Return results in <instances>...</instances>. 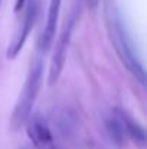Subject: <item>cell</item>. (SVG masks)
Listing matches in <instances>:
<instances>
[{"mask_svg":"<svg viewBox=\"0 0 147 149\" xmlns=\"http://www.w3.org/2000/svg\"><path fill=\"white\" fill-rule=\"evenodd\" d=\"M105 126H107L108 135L111 136L112 142H115L117 145H121L123 143V139H124V129H123V125H121L120 119L117 117V114L114 111L105 120Z\"/></svg>","mask_w":147,"mask_h":149,"instance_id":"8","label":"cell"},{"mask_svg":"<svg viewBox=\"0 0 147 149\" xmlns=\"http://www.w3.org/2000/svg\"><path fill=\"white\" fill-rule=\"evenodd\" d=\"M42 80H43V61H42L41 55L38 54V56L35 59H32V62H30L22 91L13 107V113L10 117L12 130H19L22 126H25L26 120L32 114L33 104H35L36 97L39 94V90L42 87Z\"/></svg>","mask_w":147,"mask_h":149,"instance_id":"2","label":"cell"},{"mask_svg":"<svg viewBox=\"0 0 147 149\" xmlns=\"http://www.w3.org/2000/svg\"><path fill=\"white\" fill-rule=\"evenodd\" d=\"M105 23H107L111 44L115 48V52H117L118 58L121 59L123 65L143 87H146V71H144L143 62L140 61L137 51L134 49L133 39H131L130 33L127 32V28H126L121 16L114 6L107 4Z\"/></svg>","mask_w":147,"mask_h":149,"instance_id":"1","label":"cell"},{"mask_svg":"<svg viewBox=\"0 0 147 149\" xmlns=\"http://www.w3.org/2000/svg\"><path fill=\"white\" fill-rule=\"evenodd\" d=\"M79 7V6H78ZM75 7L72 10V13L69 15V17L65 20L63 26H62V31L55 42V48H53V54H52V58H50V64H49V72H48V86L49 87H53L61 74H62V70H63V65H65V59H66V52L69 48V42H71V38H72V32H74V28H75V23L78 20V16H79V12L81 9Z\"/></svg>","mask_w":147,"mask_h":149,"instance_id":"3","label":"cell"},{"mask_svg":"<svg viewBox=\"0 0 147 149\" xmlns=\"http://www.w3.org/2000/svg\"><path fill=\"white\" fill-rule=\"evenodd\" d=\"M85 1H87V4H88L90 7H95L99 0H85Z\"/></svg>","mask_w":147,"mask_h":149,"instance_id":"10","label":"cell"},{"mask_svg":"<svg viewBox=\"0 0 147 149\" xmlns=\"http://www.w3.org/2000/svg\"><path fill=\"white\" fill-rule=\"evenodd\" d=\"M0 6H1V0H0Z\"/></svg>","mask_w":147,"mask_h":149,"instance_id":"11","label":"cell"},{"mask_svg":"<svg viewBox=\"0 0 147 149\" xmlns=\"http://www.w3.org/2000/svg\"><path fill=\"white\" fill-rule=\"evenodd\" d=\"M61 4H62V0H49L46 23H45V28H43V31L38 39V45H36L39 55L46 54L53 44L55 33L58 29V20H59V15H61Z\"/></svg>","mask_w":147,"mask_h":149,"instance_id":"6","label":"cell"},{"mask_svg":"<svg viewBox=\"0 0 147 149\" xmlns=\"http://www.w3.org/2000/svg\"><path fill=\"white\" fill-rule=\"evenodd\" d=\"M41 10V0H25L23 9L20 12H23L19 23L16 25V29L12 35V39L9 42V47L6 51V56L7 59H14L20 51L23 49L36 20H38V15Z\"/></svg>","mask_w":147,"mask_h":149,"instance_id":"4","label":"cell"},{"mask_svg":"<svg viewBox=\"0 0 147 149\" xmlns=\"http://www.w3.org/2000/svg\"><path fill=\"white\" fill-rule=\"evenodd\" d=\"M26 133L38 149H55V139L48 123L41 116H29L26 120Z\"/></svg>","mask_w":147,"mask_h":149,"instance_id":"5","label":"cell"},{"mask_svg":"<svg viewBox=\"0 0 147 149\" xmlns=\"http://www.w3.org/2000/svg\"><path fill=\"white\" fill-rule=\"evenodd\" d=\"M20 149H25V148H20Z\"/></svg>","mask_w":147,"mask_h":149,"instance_id":"12","label":"cell"},{"mask_svg":"<svg viewBox=\"0 0 147 149\" xmlns=\"http://www.w3.org/2000/svg\"><path fill=\"white\" fill-rule=\"evenodd\" d=\"M23 4H25V0H14L13 12H14V13H20V10L23 9Z\"/></svg>","mask_w":147,"mask_h":149,"instance_id":"9","label":"cell"},{"mask_svg":"<svg viewBox=\"0 0 147 149\" xmlns=\"http://www.w3.org/2000/svg\"><path fill=\"white\" fill-rule=\"evenodd\" d=\"M114 113L120 119L123 129H124V133H127L139 146H144L146 145V130H144V127L134 117H131L124 109L117 107L114 110Z\"/></svg>","mask_w":147,"mask_h":149,"instance_id":"7","label":"cell"}]
</instances>
